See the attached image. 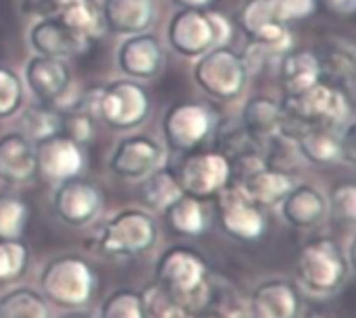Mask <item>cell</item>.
Segmentation results:
<instances>
[{"label":"cell","mask_w":356,"mask_h":318,"mask_svg":"<svg viewBox=\"0 0 356 318\" xmlns=\"http://www.w3.org/2000/svg\"><path fill=\"white\" fill-rule=\"evenodd\" d=\"M23 87L21 75L10 67L0 65V121L23 110Z\"/></svg>","instance_id":"cell-35"},{"label":"cell","mask_w":356,"mask_h":318,"mask_svg":"<svg viewBox=\"0 0 356 318\" xmlns=\"http://www.w3.org/2000/svg\"><path fill=\"white\" fill-rule=\"evenodd\" d=\"M215 208L221 231L236 242H257L267 231L265 210L244 192L238 181H229L217 196Z\"/></svg>","instance_id":"cell-11"},{"label":"cell","mask_w":356,"mask_h":318,"mask_svg":"<svg viewBox=\"0 0 356 318\" xmlns=\"http://www.w3.org/2000/svg\"><path fill=\"white\" fill-rule=\"evenodd\" d=\"M271 23H280L273 17L271 0H246L238 12V27L244 31L248 40L254 37L259 31H263Z\"/></svg>","instance_id":"cell-37"},{"label":"cell","mask_w":356,"mask_h":318,"mask_svg":"<svg viewBox=\"0 0 356 318\" xmlns=\"http://www.w3.org/2000/svg\"><path fill=\"white\" fill-rule=\"evenodd\" d=\"M298 154L313 167H332L342 162L340 129L307 127L294 137Z\"/></svg>","instance_id":"cell-26"},{"label":"cell","mask_w":356,"mask_h":318,"mask_svg":"<svg viewBox=\"0 0 356 318\" xmlns=\"http://www.w3.org/2000/svg\"><path fill=\"white\" fill-rule=\"evenodd\" d=\"M60 123H63V115L54 106H50L46 102H38L23 110V115H21L23 131L21 133H25L35 144L44 137L60 133Z\"/></svg>","instance_id":"cell-32"},{"label":"cell","mask_w":356,"mask_h":318,"mask_svg":"<svg viewBox=\"0 0 356 318\" xmlns=\"http://www.w3.org/2000/svg\"><path fill=\"white\" fill-rule=\"evenodd\" d=\"M302 318H334L332 315H327V312H323V310H309L307 315Z\"/></svg>","instance_id":"cell-43"},{"label":"cell","mask_w":356,"mask_h":318,"mask_svg":"<svg viewBox=\"0 0 356 318\" xmlns=\"http://www.w3.org/2000/svg\"><path fill=\"white\" fill-rule=\"evenodd\" d=\"M244 192L261 206V208H273L280 206L282 200L290 194V190L296 185L290 173H286L280 167H271L265 162L263 167L254 169L246 177L238 181Z\"/></svg>","instance_id":"cell-25"},{"label":"cell","mask_w":356,"mask_h":318,"mask_svg":"<svg viewBox=\"0 0 356 318\" xmlns=\"http://www.w3.org/2000/svg\"><path fill=\"white\" fill-rule=\"evenodd\" d=\"M54 318H94V317L81 308V310H60V315Z\"/></svg>","instance_id":"cell-42"},{"label":"cell","mask_w":356,"mask_h":318,"mask_svg":"<svg viewBox=\"0 0 356 318\" xmlns=\"http://www.w3.org/2000/svg\"><path fill=\"white\" fill-rule=\"evenodd\" d=\"M94 115L90 110H71L63 115V123H60V133L69 135L71 140H75L77 144L86 146L88 142H92L94 137Z\"/></svg>","instance_id":"cell-38"},{"label":"cell","mask_w":356,"mask_h":318,"mask_svg":"<svg viewBox=\"0 0 356 318\" xmlns=\"http://www.w3.org/2000/svg\"><path fill=\"white\" fill-rule=\"evenodd\" d=\"M46 15L58 19L90 42L100 40L106 33L96 0H46Z\"/></svg>","instance_id":"cell-23"},{"label":"cell","mask_w":356,"mask_h":318,"mask_svg":"<svg viewBox=\"0 0 356 318\" xmlns=\"http://www.w3.org/2000/svg\"><path fill=\"white\" fill-rule=\"evenodd\" d=\"M31 252L23 237H0V287H10L25 277Z\"/></svg>","instance_id":"cell-30"},{"label":"cell","mask_w":356,"mask_h":318,"mask_svg":"<svg viewBox=\"0 0 356 318\" xmlns=\"http://www.w3.org/2000/svg\"><path fill=\"white\" fill-rule=\"evenodd\" d=\"M100 17L104 29L113 35H136L150 31L156 19L154 0H102Z\"/></svg>","instance_id":"cell-20"},{"label":"cell","mask_w":356,"mask_h":318,"mask_svg":"<svg viewBox=\"0 0 356 318\" xmlns=\"http://www.w3.org/2000/svg\"><path fill=\"white\" fill-rule=\"evenodd\" d=\"M234 23L217 8H179L167 23V42L184 58H198L211 48L229 46Z\"/></svg>","instance_id":"cell-4"},{"label":"cell","mask_w":356,"mask_h":318,"mask_svg":"<svg viewBox=\"0 0 356 318\" xmlns=\"http://www.w3.org/2000/svg\"><path fill=\"white\" fill-rule=\"evenodd\" d=\"M38 175L50 183H63L86 171V148L65 133H54L33 144Z\"/></svg>","instance_id":"cell-14"},{"label":"cell","mask_w":356,"mask_h":318,"mask_svg":"<svg viewBox=\"0 0 356 318\" xmlns=\"http://www.w3.org/2000/svg\"><path fill=\"white\" fill-rule=\"evenodd\" d=\"M217 112L202 102H177L163 117V137L173 152L198 150L217 129Z\"/></svg>","instance_id":"cell-10"},{"label":"cell","mask_w":356,"mask_h":318,"mask_svg":"<svg viewBox=\"0 0 356 318\" xmlns=\"http://www.w3.org/2000/svg\"><path fill=\"white\" fill-rule=\"evenodd\" d=\"M302 308V290L296 281L286 277H273L259 283L246 304L248 318H300Z\"/></svg>","instance_id":"cell-15"},{"label":"cell","mask_w":356,"mask_h":318,"mask_svg":"<svg viewBox=\"0 0 356 318\" xmlns=\"http://www.w3.org/2000/svg\"><path fill=\"white\" fill-rule=\"evenodd\" d=\"M159 223L144 208H123L113 215L98 233V250L115 260L138 258L159 242Z\"/></svg>","instance_id":"cell-6"},{"label":"cell","mask_w":356,"mask_h":318,"mask_svg":"<svg viewBox=\"0 0 356 318\" xmlns=\"http://www.w3.org/2000/svg\"><path fill=\"white\" fill-rule=\"evenodd\" d=\"M284 123H292V140L307 127L342 129L353 117V98L342 85L319 81L302 94L284 96L282 100Z\"/></svg>","instance_id":"cell-3"},{"label":"cell","mask_w":356,"mask_h":318,"mask_svg":"<svg viewBox=\"0 0 356 318\" xmlns=\"http://www.w3.org/2000/svg\"><path fill=\"white\" fill-rule=\"evenodd\" d=\"M192 77L211 98L229 102L244 92L250 71L240 52L229 46H217L196 58Z\"/></svg>","instance_id":"cell-7"},{"label":"cell","mask_w":356,"mask_h":318,"mask_svg":"<svg viewBox=\"0 0 356 318\" xmlns=\"http://www.w3.org/2000/svg\"><path fill=\"white\" fill-rule=\"evenodd\" d=\"M171 233L177 237H200L209 229V210L202 200L181 194L163 212Z\"/></svg>","instance_id":"cell-27"},{"label":"cell","mask_w":356,"mask_h":318,"mask_svg":"<svg viewBox=\"0 0 356 318\" xmlns=\"http://www.w3.org/2000/svg\"><path fill=\"white\" fill-rule=\"evenodd\" d=\"M29 46L35 54L54 56V58H79L90 50V40L69 29L58 19L44 15L29 27Z\"/></svg>","instance_id":"cell-17"},{"label":"cell","mask_w":356,"mask_h":318,"mask_svg":"<svg viewBox=\"0 0 356 318\" xmlns=\"http://www.w3.org/2000/svg\"><path fill=\"white\" fill-rule=\"evenodd\" d=\"M323 4L338 15H350L355 10L356 0H323Z\"/></svg>","instance_id":"cell-40"},{"label":"cell","mask_w":356,"mask_h":318,"mask_svg":"<svg viewBox=\"0 0 356 318\" xmlns=\"http://www.w3.org/2000/svg\"><path fill=\"white\" fill-rule=\"evenodd\" d=\"M173 171L184 194L207 202L232 181V158L219 150H192Z\"/></svg>","instance_id":"cell-9"},{"label":"cell","mask_w":356,"mask_h":318,"mask_svg":"<svg viewBox=\"0 0 356 318\" xmlns=\"http://www.w3.org/2000/svg\"><path fill=\"white\" fill-rule=\"evenodd\" d=\"M23 85L33 94L38 102L54 104L73 83L67 60L33 54L23 69Z\"/></svg>","instance_id":"cell-18"},{"label":"cell","mask_w":356,"mask_h":318,"mask_svg":"<svg viewBox=\"0 0 356 318\" xmlns=\"http://www.w3.org/2000/svg\"><path fill=\"white\" fill-rule=\"evenodd\" d=\"M142 312L144 318H190L192 312L173 298L165 287H161L156 281L148 283L140 292Z\"/></svg>","instance_id":"cell-31"},{"label":"cell","mask_w":356,"mask_h":318,"mask_svg":"<svg viewBox=\"0 0 356 318\" xmlns=\"http://www.w3.org/2000/svg\"><path fill=\"white\" fill-rule=\"evenodd\" d=\"M282 219L298 229V231H311L323 225L327 219V198L325 194L309 183L294 185L290 194L280 204Z\"/></svg>","instance_id":"cell-21"},{"label":"cell","mask_w":356,"mask_h":318,"mask_svg":"<svg viewBox=\"0 0 356 318\" xmlns=\"http://www.w3.org/2000/svg\"><path fill=\"white\" fill-rule=\"evenodd\" d=\"M152 110V98L148 90L129 77L115 79L100 87L96 102V117L113 131H134Z\"/></svg>","instance_id":"cell-8"},{"label":"cell","mask_w":356,"mask_h":318,"mask_svg":"<svg viewBox=\"0 0 356 318\" xmlns=\"http://www.w3.org/2000/svg\"><path fill=\"white\" fill-rule=\"evenodd\" d=\"M29 223V206L15 194L0 192V237H23Z\"/></svg>","instance_id":"cell-33"},{"label":"cell","mask_w":356,"mask_h":318,"mask_svg":"<svg viewBox=\"0 0 356 318\" xmlns=\"http://www.w3.org/2000/svg\"><path fill=\"white\" fill-rule=\"evenodd\" d=\"M165 162L167 152L161 142L146 133H134L117 142L108 158V169L115 177L138 183Z\"/></svg>","instance_id":"cell-13"},{"label":"cell","mask_w":356,"mask_h":318,"mask_svg":"<svg viewBox=\"0 0 356 318\" xmlns=\"http://www.w3.org/2000/svg\"><path fill=\"white\" fill-rule=\"evenodd\" d=\"M98 318H144L140 292L129 290V287L115 290L100 304Z\"/></svg>","instance_id":"cell-36"},{"label":"cell","mask_w":356,"mask_h":318,"mask_svg":"<svg viewBox=\"0 0 356 318\" xmlns=\"http://www.w3.org/2000/svg\"><path fill=\"white\" fill-rule=\"evenodd\" d=\"M323 79L321 58L313 50H288L280 60V83L284 96H296Z\"/></svg>","instance_id":"cell-24"},{"label":"cell","mask_w":356,"mask_h":318,"mask_svg":"<svg viewBox=\"0 0 356 318\" xmlns=\"http://www.w3.org/2000/svg\"><path fill=\"white\" fill-rule=\"evenodd\" d=\"M50 204L60 223L73 229H83L100 217L104 208V196L94 181L79 175L56 183L50 196Z\"/></svg>","instance_id":"cell-12"},{"label":"cell","mask_w":356,"mask_h":318,"mask_svg":"<svg viewBox=\"0 0 356 318\" xmlns=\"http://www.w3.org/2000/svg\"><path fill=\"white\" fill-rule=\"evenodd\" d=\"M115 60L125 77L136 81H148L163 71L165 50L156 35L144 31L123 37V42L117 46Z\"/></svg>","instance_id":"cell-16"},{"label":"cell","mask_w":356,"mask_h":318,"mask_svg":"<svg viewBox=\"0 0 356 318\" xmlns=\"http://www.w3.org/2000/svg\"><path fill=\"white\" fill-rule=\"evenodd\" d=\"M317 6H319V0H271L273 17L286 25L313 17L317 12Z\"/></svg>","instance_id":"cell-39"},{"label":"cell","mask_w":356,"mask_h":318,"mask_svg":"<svg viewBox=\"0 0 356 318\" xmlns=\"http://www.w3.org/2000/svg\"><path fill=\"white\" fill-rule=\"evenodd\" d=\"M327 198V217L340 225H353L356 221V185L353 181L336 183Z\"/></svg>","instance_id":"cell-34"},{"label":"cell","mask_w":356,"mask_h":318,"mask_svg":"<svg viewBox=\"0 0 356 318\" xmlns=\"http://www.w3.org/2000/svg\"><path fill=\"white\" fill-rule=\"evenodd\" d=\"M350 277V258L330 237L307 242L296 256V283L313 298H332Z\"/></svg>","instance_id":"cell-5"},{"label":"cell","mask_w":356,"mask_h":318,"mask_svg":"<svg viewBox=\"0 0 356 318\" xmlns=\"http://www.w3.org/2000/svg\"><path fill=\"white\" fill-rule=\"evenodd\" d=\"M154 281L190 312L202 310L213 296L209 265L200 252L188 246H171L156 258Z\"/></svg>","instance_id":"cell-1"},{"label":"cell","mask_w":356,"mask_h":318,"mask_svg":"<svg viewBox=\"0 0 356 318\" xmlns=\"http://www.w3.org/2000/svg\"><path fill=\"white\" fill-rule=\"evenodd\" d=\"M38 285V292L52 308L81 310L92 304L98 292V275L86 258L60 254L44 265Z\"/></svg>","instance_id":"cell-2"},{"label":"cell","mask_w":356,"mask_h":318,"mask_svg":"<svg viewBox=\"0 0 356 318\" xmlns=\"http://www.w3.org/2000/svg\"><path fill=\"white\" fill-rule=\"evenodd\" d=\"M38 177L33 142L21 131L0 135V183L10 187L29 185Z\"/></svg>","instance_id":"cell-19"},{"label":"cell","mask_w":356,"mask_h":318,"mask_svg":"<svg viewBox=\"0 0 356 318\" xmlns=\"http://www.w3.org/2000/svg\"><path fill=\"white\" fill-rule=\"evenodd\" d=\"M140 183V198L142 204L150 212H163L175 198H179L184 192L177 183L175 171L165 162L159 169H154L150 175H146Z\"/></svg>","instance_id":"cell-29"},{"label":"cell","mask_w":356,"mask_h":318,"mask_svg":"<svg viewBox=\"0 0 356 318\" xmlns=\"http://www.w3.org/2000/svg\"><path fill=\"white\" fill-rule=\"evenodd\" d=\"M173 4H177L179 8H209L213 6L215 0H171Z\"/></svg>","instance_id":"cell-41"},{"label":"cell","mask_w":356,"mask_h":318,"mask_svg":"<svg viewBox=\"0 0 356 318\" xmlns=\"http://www.w3.org/2000/svg\"><path fill=\"white\" fill-rule=\"evenodd\" d=\"M240 119H242V131L254 144V148L271 144L275 137L282 135L284 129V112L280 102H275L271 96L265 94L252 96L244 104Z\"/></svg>","instance_id":"cell-22"},{"label":"cell","mask_w":356,"mask_h":318,"mask_svg":"<svg viewBox=\"0 0 356 318\" xmlns=\"http://www.w3.org/2000/svg\"><path fill=\"white\" fill-rule=\"evenodd\" d=\"M0 318H54V312L35 287L13 285L0 294Z\"/></svg>","instance_id":"cell-28"}]
</instances>
